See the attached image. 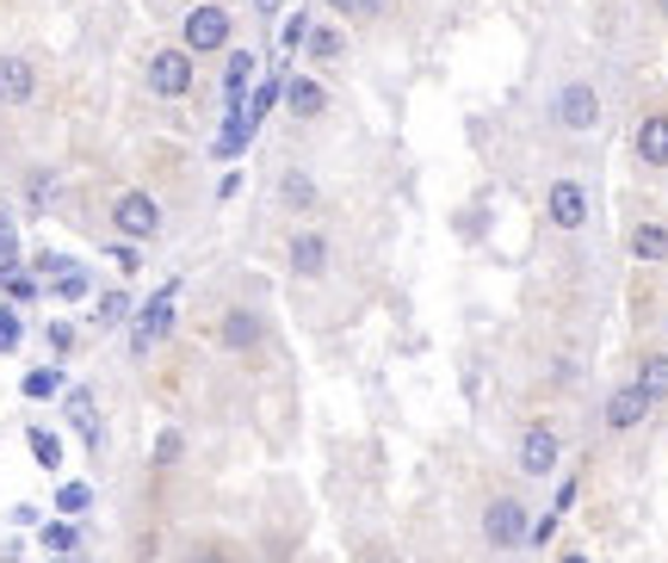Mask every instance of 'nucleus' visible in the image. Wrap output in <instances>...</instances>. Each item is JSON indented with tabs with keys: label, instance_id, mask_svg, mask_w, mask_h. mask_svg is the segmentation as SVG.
Returning a JSON list of instances; mask_svg holds the SVG:
<instances>
[{
	"label": "nucleus",
	"instance_id": "nucleus-35",
	"mask_svg": "<svg viewBox=\"0 0 668 563\" xmlns=\"http://www.w3.org/2000/svg\"><path fill=\"white\" fill-rule=\"evenodd\" d=\"M50 347H56V353H69V347H75V328L56 323V328H50Z\"/></svg>",
	"mask_w": 668,
	"mask_h": 563
},
{
	"label": "nucleus",
	"instance_id": "nucleus-4",
	"mask_svg": "<svg viewBox=\"0 0 668 563\" xmlns=\"http://www.w3.org/2000/svg\"><path fill=\"white\" fill-rule=\"evenodd\" d=\"M551 119H557V131H595L600 124V93L595 81H564L557 93H551Z\"/></svg>",
	"mask_w": 668,
	"mask_h": 563
},
{
	"label": "nucleus",
	"instance_id": "nucleus-8",
	"mask_svg": "<svg viewBox=\"0 0 668 563\" xmlns=\"http://www.w3.org/2000/svg\"><path fill=\"white\" fill-rule=\"evenodd\" d=\"M545 217L557 223V229H582V223L595 217V205H588V187H576V180H551Z\"/></svg>",
	"mask_w": 668,
	"mask_h": 563
},
{
	"label": "nucleus",
	"instance_id": "nucleus-25",
	"mask_svg": "<svg viewBox=\"0 0 668 563\" xmlns=\"http://www.w3.org/2000/svg\"><path fill=\"white\" fill-rule=\"evenodd\" d=\"M32 459L44 464V471H56V464H63V440H56L50 427H32Z\"/></svg>",
	"mask_w": 668,
	"mask_h": 563
},
{
	"label": "nucleus",
	"instance_id": "nucleus-16",
	"mask_svg": "<svg viewBox=\"0 0 668 563\" xmlns=\"http://www.w3.org/2000/svg\"><path fill=\"white\" fill-rule=\"evenodd\" d=\"M632 255L644 260V267H663L668 260V223H637L632 229Z\"/></svg>",
	"mask_w": 668,
	"mask_h": 563
},
{
	"label": "nucleus",
	"instance_id": "nucleus-34",
	"mask_svg": "<svg viewBox=\"0 0 668 563\" xmlns=\"http://www.w3.org/2000/svg\"><path fill=\"white\" fill-rule=\"evenodd\" d=\"M173 459H180V433H173V427H168V433H161V440H155V464H161V471H168Z\"/></svg>",
	"mask_w": 668,
	"mask_h": 563
},
{
	"label": "nucleus",
	"instance_id": "nucleus-28",
	"mask_svg": "<svg viewBox=\"0 0 668 563\" xmlns=\"http://www.w3.org/2000/svg\"><path fill=\"white\" fill-rule=\"evenodd\" d=\"M19 341H25V316L13 304H0V353H13Z\"/></svg>",
	"mask_w": 668,
	"mask_h": 563
},
{
	"label": "nucleus",
	"instance_id": "nucleus-22",
	"mask_svg": "<svg viewBox=\"0 0 668 563\" xmlns=\"http://www.w3.org/2000/svg\"><path fill=\"white\" fill-rule=\"evenodd\" d=\"M37 539H44V551H50V558H69V551L81 545V532H75V520H50V527L37 532Z\"/></svg>",
	"mask_w": 668,
	"mask_h": 563
},
{
	"label": "nucleus",
	"instance_id": "nucleus-1",
	"mask_svg": "<svg viewBox=\"0 0 668 563\" xmlns=\"http://www.w3.org/2000/svg\"><path fill=\"white\" fill-rule=\"evenodd\" d=\"M173 309H180V279H168V285L155 291L137 316H131V353L149 359L155 347L168 341V335H173Z\"/></svg>",
	"mask_w": 668,
	"mask_h": 563
},
{
	"label": "nucleus",
	"instance_id": "nucleus-18",
	"mask_svg": "<svg viewBox=\"0 0 668 563\" xmlns=\"http://www.w3.org/2000/svg\"><path fill=\"white\" fill-rule=\"evenodd\" d=\"M248 137H254V124H248V112H241V105H229V124L217 131V143H211V149H217L223 161H236V155L248 149Z\"/></svg>",
	"mask_w": 668,
	"mask_h": 563
},
{
	"label": "nucleus",
	"instance_id": "nucleus-5",
	"mask_svg": "<svg viewBox=\"0 0 668 563\" xmlns=\"http://www.w3.org/2000/svg\"><path fill=\"white\" fill-rule=\"evenodd\" d=\"M199 56L180 50V44H168V50L149 56V93H161V100H186L192 81H199V69H192Z\"/></svg>",
	"mask_w": 668,
	"mask_h": 563
},
{
	"label": "nucleus",
	"instance_id": "nucleus-21",
	"mask_svg": "<svg viewBox=\"0 0 668 563\" xmlns=\"http://www.w3.org/2000/svg\"><path fill=\"white\" fill-rule=\"evenodd\" d=\"M304 44H309V56H316V63H341V56H347V37L335 32V25H309Z\"/></svg>",
	"mask_w": 668,
	"mask_h": 563
},
{
	"label": "nucleus",
	"instance_id": "nucleus-3",
	"mask_svg": "<svg viewBox=\"0 0 668 563\" xmlns=\"http://www.w3.org/2000/svg\"><path fill=\"white\" fill-rule=\"evenodd\" d=\"M483 539L496 551H520V545H532V520H527V508H520L514 495H496L489 508H483Z\"/></svg>",
	"mask_w": 668,
	"mask_h": 563
},
{
	"label": "nucleus",
	"instance_id": "nucleus-30",
	"mask_svg": "<svg viewBox=\"0 0 668 563\" xmlns=\"http://www.w3.org/2000/svg\"><path fill=\"white\" fill-rule=\"evenodd\" d=\"M19 273V236H13V223H0V279Z\"/></svg>",
	"mask_w": 668,
	"mask_h": 563
},
{
	"label": "nucleus",
	"instance_id": "nucleus-36",
	"mask_svg": "<svg viewBox=\"0 0 668 563\" xmlns=\"http://www.w3.org/2000/svg\"><path fill=\"white\" fill-rule=\"evenodd\" d=\"M569 508H576V483H564V489H557V508H551V514H557V520H564Z\"/></svg>",
	"mask_w": 668,
	"mask_h": 563
},
{
	"label": "nucleus",
	"instance_id": "nucleus-33",
	"mask_svg": "<svg viewBox=\"0 0 668 563\" xmlns=\"http://www.w3.org/2000/svg\"><path fill=\"white\" fill-rule=\"evenodd\" d=\"M105 255H112V267H118V273H137V267H143L137 241H118V248H105Z\"/></svg>",
	"mask_w": 668,
	"mask_h": 563
},
{
	"label": "nucleus",
	"instance_id": "nucleus-38",
	"mask_svg": "<svg viewBox=\"0 0 668 563\" xmlns=\"http://www.w3.org/2000/svg\"><path fill=\"white\" fill-rule=\"evenodd\" d=\"M557 563H588V558H582V551H564V558H557Z\"/></svg>",
	"mask_w": 668,
	"mask_h": 563
},
{
	"label": "nucleus",
	"instance_id": "nucleus-19",
	"mask_svg": "<svg viewBox=\"0 0 668 563\" xmlns=\"http://www.w3.org/2000/svg\"><path fill=\"white\" fill-rule=\"evenodd\" d=\"M285 105H292V119H322L328 93L316 81H285Z\"/></svg>",
	"mask_w": 668,
	"mask_h": 563
},
{
	"label": "nucleus",
	"instance_id": "nucleus-24",
	"mask_svg": "<svg viewBox=\"0 0 668 563\" xmlns=\"http://www.w3.org/2000/svg\"><path fill=\"white\" fill-rule=\"evenodd\" d=\"M131 316H137V309H131V297H124V291H105L93 323H100V328H118V323H131Z\"/></svg>",
	"mask_w": 668,
	"mask_h": 563
},
{
	"label": "nucleus",
	"instance_id": "nucleus-40",
	"mask_svg": "<svg viewBox=\"0 0 668 563\" xmlns=\"http://www.w3.org/2000/svg\"><path fill=\"white\" fill-rule=\"evenodd\" d=\"M656 7H663V13H668V0H656Z\"/></svg>",
	"mask_w": 668,
	"mask_h": 563
},
{
	"label": "nucleus",
	"instance_id": "nucleus-2",
	"mask_svg": "<svg viewBox=\"0 0 668 563\" xmlns=\"http://www.w3.org/2000/svg\"><path fill=\"white\" fill-rule=\"evenodd\" d=\"M229 37H236V19H229V7H217V0H205V7H192V13L180 19V50H192V56L229 50Z\"/></svg>",
	"mask_w": 668,
	"mask_h": 563
},
{
	"label": "nucleus",
	"instance_id": "nucleus-32",
	"mask_svg": "<svg viewBox=\"0 0 668 563\" xmlns=\"http://www.w3.org/2000/svg\"><path fill=\"white\" fill-rule=\"evenodd\" d=\"M335 13H347V19H377L384 13V0H328Z\"/></svg>",
	"mask_w": 668,
	"mask_h": 563
},
{
	"label": "nucleus",
	"instance_id": "nucleus-37",
	"mask_svg": "<svg viewBox=\"0 0 668 563\" xmlns=\"http://www.w3.org/2000/svg\"><path fill=\"white\" fill-rule=\"evenodd\" d=\"M254 7H260L267 19H279V7H285V0H254Z\"/></svg>",
	"mask_w": 668,
	"mask_h": 563
},
{
	"label": "nucleus",
	"instance_id": "nucleus-20",
	"mask_svg": "<svg viewBox=\"0 0 668 563\" xmlns=\"http://www.w3.org/2000/svg\"><path fill=\"white\" fill-rule=\"evenodd\" d=\"M279 93H285V75H267V81H260L254 93H248V105H241V112H248V124H254V131H260V119H273Z\"/></svg>",
	"mask_w": 668,
	"mask_h": 563
},
{
	"label": "nucleus",
	"instance_id": "nucleus-14",
	"mask_svg": "<svg viewBox=\"0 0 668 563\" xmlns=\"http://www.w3.org/2000/svg\"><path fill=\"white\" fill-rule=\"evenodd\" d=\"M637 161L644 168H668V112H650L637 124Z\"/></svg>",
	"mask_w": 668,
	"mask_h": 563
},
{
	"label": "nucleus",
	"instance_id": "nucleus-13",
	"mask_svg": "<svg viewBox=\"0 0 668 563\" xmlns=\"http://www.w3.org/2000/svg\"><path fill=\"white\" fill-rule=\"evenodd\" d=\"M63 415H69V427L81 433L87 446H100V403H93V391H63Z\"/></svg>",
	"mask_w": 668,
	"mask_h": 563
},
{
	"label": "nucleus",
	"instance_id": "nucleus-6",
	"mask_svg": "<svg viewBox=\"0 0 668 563\" xmlns=\"http://www.w3.org/2000/svg\"><path fill=\"white\" fill-rule=\"evenodd\" d=\"M112 229L124 241H155L161 236V205H155L149 192H118L112 199Z\"/></svg>",
	"mask_w": 668,
	"mask_h": 563
},
{
	"label": "nucleus",
	"instance_id": "nucleus-17",
	"mask_svg": "<svg viewBox=\"0 0 668 563\" xmlns=\"http://www.w3.org/2000/svg\"><path fill=\"white\" fill-rule=\"evenodd\" d=\"M637 391L650 396V403H668V353H644L637 359Z\"/></svg>",
	"mask_w": 668,
	"mask_h": 563
},
{
	"label": "nucleus",
	"instance_id": "nucleus-15",
	"mask_svg": "<svg viewBox=\"0 0 668 563\" xmlns=\"http://www.w3.org/2000/svg\"><path fill=\"white\" fill-rule=\"evenodd\" d=\"M254 56L248 50H229V69H223V100L229 105H248V81H254Z\"/></svg>",
	"mask_w": 668,
	"mask_h": 563
},
{
	"label": "nucleus",
	"instance_id": "nucleus-31",
	"mask_svg": "<svg viewBox=\"0 0 668 563\" xmlns=\"http://www.w3.org/2000/svg\"><path fill=\"white\" fill-rule=\"evenodd\" d=\"M56 297H63V304H75V297H87V273H81V267H69V273L56 279Z\"/></svg>",
	"mask_w": 668,
	"mask_h": 563
},
{
	"label": "nucleus",
	"instance_id": "nucleus-23",
	"mask_svg": "<svg viewBox=\"0 0 668 563\" xmlns=\"http://www.w3.org/2000/svg\"><path fill=\"white\" fill-rule=\"evenodd\" d=\"M279 199L292 211H316V187H309L304 173H285V180H279Z\"/></svg>",
	"mask_w": 668,
	"mask_h": 563
},
{
	"label": "nucleus",
	"instance_id": "nucleus-10",
	"mask_svg": "<svg viewBox=\"0 0 668 563\" xmlns=\"http://www.w3.org/2000/svg\"><path fill=\"white\" fill-rule=\"evenodd\" d=\"M260 335H267V323H260V309H229L217 323V341L229 347V353H254Z\"/></svg>",
	"mask_w": 668,
	"mask_h": 563
},
{
	"label": "nucleus",
	"instance_id": "nucleus-27",
	"mask_svg": "<svg viewBox=\"0 0 668 563\" xmlns=\"http://www.w3.org/2000/svg\"><path fill=\"white\" fill-rule=\"evenodd\" d=\"M56 508H63V514L75 520V514L93 508V489H87V483H63V489H56Z\"/></svg>",
	"mask_w": 668,
	"mask_h": 563
},
{
	"label": "nucleus",
	"instance_id": "nucleus-39",
	"mask_svg": "<svg viewBox=\"0 0 668 563\" xmlns=\"http://www.w3.org/2000/svg\"><path fill=\"white\" fill-rule=\"evenodd\" d=\"M50 563H75V558H50Z\"/></svg>",
	"mask_w": 668,
	"mask_h": 563
},
{
	"label": "nucleus",
	"instance_id": "nucleus-26",
	"mask_svg": "<svg viewBox=\"0 0 668 563\" xmlns=\"http://www.w3.org/2000/svg\"><path fill=\"white\" fill-rule=\"evenodd\" d=\"M56 391H63V372H56V365L25 372V396H32V403H44V396H56Z\"/></svg>",
	"mask_w": 668,
	"mask_h": 563
},
{
	"label": "nucleus",
	"instance_id": "nucleus-12",
	"mask_svg": "<svg viewBox=\"0 0 668 563\" xmlns=\"http://www.w3.org/2000/svg\"><path fill=\"white\" fill-rule=\"evenodd\" d=\"M292 273L297 279H322L328 273V236L322 229H297L292 236Z\"/></svg>",
	"mask_w": 668,
	"mask_h": 563
},
{
	"label": "nucleus",
	"instance_id": "nucleus-9",
	"mask_svg": "<svg viewBox=\"0 0 668 563\" xmlns=\"http://www.w3.org/2000/svg\"><path fill=\"white\" fill-rule=\"evenodd\" d=\"M656 403L644 391H637V384H619L613 396H607V427H613V433H632V427H644V415H650Z\"/></svg>",
	"mask_w": 668,
	"mask_h": 563
},
{
	"label": "nucleus",
	"instance_id": "nucleus-29",
	"mask_svg": "<svg viewBox=\"0 0 668 563\" xmlns=\"http://www.w3.org/2000/svg\"><path fill=\"white\" fill-rule=\"evenodd\" d=\"M0 285H7V304H32V297H37V279L32 273H7Z\"/></svg>",
	"mask_w": 668,
	"mask_h": 563
},
{
	"label": "nucleus",
	"instance_id": "nucleus-7",
	"mask_svg": "<svg viewBox=\"0 0 668 563\" xmlns=\"http://www.w3.org/2000/svg\"><path fill=\"white\" fill-rule=\"evenodd\" d=\"M514 459H520V471H527V477H551V471L564 464V440H557L545 421H532L527 433H520Z\"/></svg>",
	"mask_w": 668,
	"mask_h": 563
},
{
	"label": "nucleus",
	"instance_id": "nucleus-11",
	"mask_svg": "<svg viewBox=\"0 0 668 563\" xmlns=\"http://www.w3.org/2000/svg\"><path fill=\"white\" fill-rule=\"evenodd\" d=\"M37 93V69L25 56H0V105H32Z\"/></svg>",
	"mask_w": 668,
	"mask_h": 563
}]
</instances>
